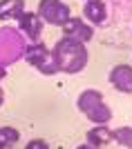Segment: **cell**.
Here are the masks:
<instances>
[{"mask_svg":"<svg viewBox=\"0 0 132 149\" xmlns=\"http://www.w3.org/2000/svg\"><path fill=\"white\" fill-rule=\"evenodd\" d=\"M52 56L56 58L58 69L63 74L72 76L78 74L88 67V47L83 42H76V40H69V38H61L54 47H52Z\"/></svg>","mask_w":132,"mask_h":149,"instance_id":"1","label":"cell"},{"mask_svg":"<svg viewBox=\"0 0 132 149\" xmlns=\"http://www.w3.org/2000/svg\"><path fill=\"white\" fill-rule=\"evenodd\" d=\"M36 13L45 25H52V27H63L72 18V9L65 0H40Z\"/></svg>","mask_w":132,"mask_h":149,"instance_id":"2","label":"cell"},{"mask_svg":"<svg viewBox=\"0 0 132 149\" xmlns=\"http://www.w3.org/2000/svg\"><path fill=\"white\" fill-rule=\"evenodd\" d=\"M5 38L7 40H2V36H0V65L2 67L20 60L23 51H25V40H23V33L18 29L5 27Z\"/></svg>","mask_w":132,"mask_h":149,"instance_id":"3","label":"cell"},{"mask_svg":"<svg viewBox=\"0 0 132 149\" xmlns=\"http://www.w3.org/2000/svg\"><path fill=\"white\" fill-rule=\"evenodd\" d=\"M61 29H63V38H69V40H76V42H83V45H88L94 38V27L85 22L81 16H72Z\"/></svg>","mask_w":132,"mask_h":149,"instance_id":"4","label":"cell"},{"mask_svg":"<svg viewBox=\"0 0 132 149\" xmlns=\"http://www.w3.org/2000/svg\"><path fill=\"white\" fill-rule=\"evenodd\" d=\"M18 22V31L23 33V38H27L29 42H36V40H40V36H43V29H45V22L40 18H38L36 11H23L20 13V18L16 20Z\"/></svg>","mask_w":132,"mask_h":149,"instance_id":"5","label":"cell"},{"mask_svg":"<svg viewBox=\"0 0 132 149\" xmlns=\"http://www.w3.org/2000/svg\"><path fill=\"white\" fill-rule=\"evenodd\" d=\"M107 80L119 93H126L130 96L132 93V65H126V62H119L110 69L107 74Z\"/></svg>","mask_w":132,"mask_h":149,"instance_id":"6","label":"cell"},{"mask_svg":"<svg viewBox=\"0 0 132 149\" xmlns=\"http://www.w3.org/2000/svg\"><path fill=\"white\" fill-rule=\"evenodd\" d=\"M85 22L92 27H103L107 25V2L105 0H85L83 2V16Z\"/></svg>","mask_w":132,"mask_h":149,"instance_id":"7","label":"cell"},{"mask_svg":"<svg viewBox=\"0 0 132 149\" xmlns=\"http://www.w3.org/2000/svg\"><path fill=\"white\" fill-rule=\"evenodd\" d=\"M49 47L45 42H40V40H36V42H27L25 45V51H23V60L29 65V67H34L36 69L40 62L45 60V58L49 56Z\"/></svg>","mask_w":132,"mask_h":149,"instance_id":"8","label":"cell"},{"mask_svg":"<svg viewBox=\"0 0 132 149\" xmlns=\"http://www.w3.org/2000/svg\"><path fill=\"white\" fill-rule=\"evenodd\" d=\"M85 143H90L92 147H107L112 143V129L107 125H92V129H88Z\"/></svg>","mask_w":132,"mask_h":149,"instance_id":"9","label":"cell"},{"mask_svg":"<svg viewBox=\"0 0 132 149\" xmlns=\"http://www.w3.org/2000/svg\"><path fill=\"white\" fill-rule=\"evenodd\" d=\"M25 11V0H0V22L18 20Z\"/></svg>","mask_w":132,"mask_h":149,"instance_id":"10","label":"cell"},{"mask_svg":"<svg viewBox=\"0 0 132 149\" xmlns=\"http://www.w3.org/2000/svg\"><path fill=\"white\" fill-rule=\"evenodd\" d=\"M99 102H103V93L99 89H83L76 98V109L81 113H88L92 107H96Z\"/></svg>","mask_w":132,"mask_h":149,"instance_id":"11","label":"cell"},{"mask_svg":"<svg viewBox=\"0 0 132 149\" xmlns=\"http://www.w3.org/2000/svg\"><path fill=\"white\" fill-rule=\"evenodd\" d=\"M85 118L90 120L92 125H110V120H112V109H110V105H107L105 100L103 102H99L96 107H92L88 113H83Z\"/></svg>","mask_w":132,"mask_h":149,"instance_id":"12","label":"cell"},{"mask_svg":"<svg viewBox=\"0 0 132 149\" xmlns=\"http://www.w3.org/2000/svg\"><path fill=\"white\" fill-rule=\"evenodd\" d=\"M20 140V131L16 129V127H0V147L2 149H9L13 147V145Z\"/></svg>","mask_w":132,"mask_h":149,"instance_id":"13","label":"cell"},{"mask_svg":"<svg viewBox=\"0 0 132 149\" xmlns=\"http://www.w3.org/2000/svg\"><path fill=\"white\" fill-rule=\"evenodd\" d=\"M112 143L121 145V147H132V127L130 125L112 129Z\"/></svg>","mask_w":132,"mask_h":149,"instance_id":"14","label":"cell"},{"mask_svg":"<svg viewBox=\"0 0 132 149\" xmlns=\"http://www.w3.org/2000/svg\"><path fill=\"white\" fill-rule=\"evenodd\" d=\"M36 69H38V71H40L43 76H56V74H61V69H58V62H56V58L52 56V51H49V56L45 58V60L40 62Z\"/></svg>","mask_w":132,"mask_h":149,"instance_id":"15","label":"cell"},{"mask_svg":"<svg viewBox=\"0 0 132 149\" xmlns=\"http://www.w3.org/2000/svg\"><path fill=\"white\" fill-rule=\"evenodd\" d=\"M25 149H49V143L43 140V138H32V140L25 145Z\"/></svg>","mask_w":132,"mask_h":149,"instance_id":"16","label":"cell"},{"mask_svg":"<svg viewBox=\"0 0 132 149\" xmlns=\"http://www.w3.org/2000/svg\"><path fill=\"white\" fill-rule=\"evenodd\" d=\"M76 149H99V147H92V145H90V143H83V145H78V147H76Z\"/></svg>","mask_w":132,"mask_h":149,"instance_id":"17","label":"cell"},{"mask_svg":"<svg viewBox=\"0 0 132 149\" xmlns=\"http://www.w3.org/2000/svg\"><path fill=\"white\" fill-rule=\"evenodd\" d=\"M5 76H7V67H2V65H0V80H2Z\"/></svg>","mask_w":132,"mask_h":149,"instance_id":"18","label":"cell"},{"mask_svg":"<svg viewBox=\"0 0 132 149\" xmlns=\"http://www.w3.org/2000/svg\"><path fill=\"white\" fill-rule=\"evenodd\" d=\"M2 102H5V91H2V87H0V107H2Z\"/></svg>","mask_w":132,"mask_h":149,"instance_id":"19","label":"cell"},{"mask_svg":"<svg viewBox=\"0 0 132 149\" xmlns=\"http://www.w3.org/2000/svg\"><path fill=\"white\" fill-rule=\"evenodd\" d=\"M128 149H132V147H128Z\"/></svg>","mask_w":132,"mask_h":149,"instance_id":"20","label":"cell"},{"mask_svg":"<svg viewBox=\"0 0 132 149\" xmlns=\"http://www.w3.org/2000/svg\"><path fill=\"white\" fill-rule=\"evenodd\" d=\"M83 2H85V0H83Z\"/></svg>","mask_w":132,"mask_h":149,"instance_id":"21","label":"cell"},{"mask_svg":"<svg viewBox=\"0 0 132 149\" xmlns=\"http://www.w3.org/2000/svg\"><path fill=\"white\" fill-rule=\"evenodd\" d=\"M0 149H2V147H0Z\"/></svg>","mask_w":132,"mask_h":149,"instance_id":"22","label":"cell"}]
</instances>
